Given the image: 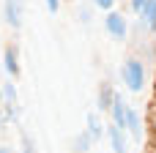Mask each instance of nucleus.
Returning <instances> with one entry per match:
<instances>
[{
    "label": "nucleus",
    "mask_w": 156,
    "mask_h": 153,
    "mask_svg": "<svg viewBox=\"0 0 156 153\" xmlns=\"http://www.w3.org/2000/svg\"><path fill=\"white\" fill-rule=\"evenodd\" d=\"M0 153H14V151L11 148H0Z\"/></svg>",
    "instance_id": "17"
},
{
    "label": "nucleus",
    "mask_w": 156,
    "mask_h": 153,
    "mask_svg": "<svg viewBox=\"0 0 156 153\" xmlns=\"http://www.w3.org/2000/svg\"><path fill=\"white\" fill-rule=\"evenodd\" d=\"M112 3L115 0H93V5H99V8H112Z\"/></svg>",
    "instance_id": "13"
},
{
    "label": "nucleus",
    "mask_w": 156,
    "mask_h": 153,
    "mask_svg": "<svg viewBox=\"0 0 156 153\" xmlns=\"http://www.w3.org/2000/svg\"><path fill=\"white\" fill-rule=\"evenodd\" d=\"M0 120H3V115H0Z\"/></svg>",
    "instance_id": "19"
},
{
    "label": "nucleus",
    "mask_w": 156,
    "mask_h": 153,
    "mask_svg": "<svg viewBox=\"0 0 156 153\" xmlns=\"http://www.w3.org/2000/svg\"><path fill=\"white\" fill-rule=\"evenodd\" d=\"M3 96H5V101H14V99H16V90H14L11 85H5V88H3Z\"/></svg>",
    "instance_id": "12"
},
{
    "label": "nucleus",
    "mask_w": 156,
    "mask_h": 153,
    "mask_svg": "<svg viewBox=\"0 0 156 153\" xmlns=\"http://www.w3.org/2000/svg\"><path fill=\"white\" fill-rule=\"evenodd\" d=\"M112 101H115V93H112V88H101V93H99V110H110L112 107Z\"/></svg>",
    "instance_id": "10"
},
{
    "label": "nucleus",
    "mask_w": 156,
    "mask_h": 153,
    "mask_svg": "<svg viewBox=\"0 0 156 153\" xmlns=\"http://www.w3.org/2000/svg\"><path fill=\"white\" fill-rule=\"evenodd\" d=\"M145 3H148V0H132V8H134V11H137V14H140V11H143V5H145Z\"/></svg>",
    "instance_id": "15"
},
{
    "label": "nucleus",
    "mask_w": 156,
    "mask_h": 153,
    "mask_svg": "<svg viewBox=\"0 0 156 153\" xmlns=\"http://www.w3.org/2000/svg\"><path fill=\"white\" fill-rule=\"evenodd\" d=\"M47 8H49V11H52V14H55V11H58V8H60V0H47Z\"/></svg>",
    "instance_id": "14"
},
{
    "label": "nucleus",
    "mask_w": 156,
    "mask_h": 153,
    "mask_svg": "<svg viewBox=\"0 0 156 153\" xmlns=\"http://www.w3.org/2000/svg\"><path fill=\"white\" fill-rule=\"evenodd\" d=\"M140 16H143V22H145L148 27H156V0H148V3L143 5Z\"/></svg>",
    "instance_id": "8"
},
{
    "label": "nucleus",
    "mask_w": 156,
    "mask_h": 153,
    "mask_svg": "<svg viewBox=\"0 0 156 153\" xmlns=\"http://www.w3.org/2000/svg\"><path fill=\"white\" fill-rule=\"evenodd\" d=\"M5 22L16 30L19 25H22V11H25V3L22 0H5Z\"/></svg>",
    "instance_id": "2"
},
{
    "label": "nucleus",
    "mask_w": 156,
    "mask_h": 153,
    "mask_svg": "<svg viewBox=\"0 0 156 153\" xmlns=\"http://www.w3.org/2000/svg\"><path fill=\"white\" fill-rule=\"evenodd\" d=\"M90 145H93V137H90L88 131H80L77 140H74V151H77V153H88V151H90Z\"/></svg>",
    "instance_id": "9"
},
{
    "label": "nucleus",
    "mask_w": 156,
    "mask_h": 153,
    "mask_svg": "<svg viewBox=\"0 0 156 153\" xmlns=\"http://www.w3.org/2000/svg\"><path fill=\"white\" fill-rule=\"evenodd\" d=\"M104 27H107V33H110L112 38H123V36H126V19H123L121 14H110L107 22H104Z\"/></svg>",
    "instance_id": "3"
},
{
    "label": "nucleus",
    "mask_w": 156,
    "mask_h": 153,
    "mask_svg": "<svg viewBox=\"0 0 156 153\" xmlns=\"http://www.w3.org/2000/svg\"><path fill=\"white\" fill-rule=\"evenodd\" d=\"M3 68H5L11 77H16V74H19V57H16V47H8V49H5V55H3Z\"/></svg>",
    "instance_id": "5"
},
{
    "label": "nucleus",
    "mask_w": 156,
    "mask_h": 153,
    "mask_svg": "<svg viewBox=\"0 0 156 153\" xmlns=\"http://www.w3.org/2000/svg\"><path fill=\"white\" fill-rule=\"evenodd\" d=\"M110 112H112V123H115L118 129H123V131H126V112H129V107L123 104V99H121V96H115V101H112Z\"/></svg>",
    "instance_id": "4"
},
{
    "label": "nucleus",
    "mask_w": 156,
    "mask_h": 153,
    "mask_svg": "<svg viewBox=\"0 0 156 153\" xmlns=\"http://www.w3.org/2000/svg\"><path fill=\"white\" fill-rule=\"evenodd\" d=\"M126 129L132 131V137H134V140H140V137H143V123H140L137 110H129V112H126Z\"/></svg>",
    "instance_id": "7"
},
{
    "label": "nucleus",
    "mask_w": 156,
    "mask_h": 153,
    "mask_svg": "<svg viewBox=\"0 0 156 153\" xmlns=\"http://www.w3.org/2000/svg\"><path fill=\"white\" fill-rule=\"evenodd\" d=\"M0 71H3V57H0Z\"/></svg>",
    "instance_id": "18"
},
{
    "label": "nucleus",
    "mask_w": 156,
    "mask_h": 153,
    "mask_svg": "<svg viewBox=\"0 0 156 153\" xmlns=\"http://www.w3.org/2000/svg\"><path fill=\"white\" fill-rule=\"evenodd\" d=\"M88 134L93 137V142H96V140L104 134V131H101V123L96 120V115H88Z\"/></svg>",
    "instance_id": "11"
},
{
    "label": "nucleus",
    "mask_w": 156,
    "mask_h": 153,
    "mask_svg": "<svg viewBox=\"0 0 156 153\" xmlns=\"http://www.w3.org/2000/svg\"><path fill=\"white\" fill-rule=\"evenodd\" d=\"M123 82H126L129 90H134V93L143 90V85H145V68H143L140 60H129V63L123 66Z\"/></svg>",
    "instance_id": "1"
},
{
    "label": "nucleus",
    "mask_w": 156,
    "mask_h": 153,
    "mask_svg": "<svg viewBox=\"0 0 156 153\" xmlns=\"http://www.w3.org/2000/svg\"><path fill=\"white\" fill-rule=\"evenodd\" d=\"M22 145H25V153H33V145H30V140H27V137H22Z\"/></svg>",
    "instance_id": "16"
},
{
    "label": "nucleus",
    "mask_w": 156,
    "mask_h": 153,
    "mask_svg": "<svg viewBox=\"0 0 156 153\" xmlns=\"http://www.w3.org/2000/svg\"><path fill=\"white\" fill-rule=\"evenodd\" d=\"M110 142H112V153H126V140H123V129H118L115 123L110 126Z\"/></svg>",
    "instance_id": "6"
}]
</instances>
